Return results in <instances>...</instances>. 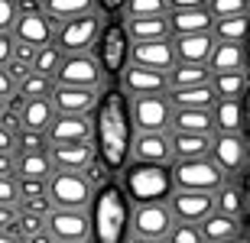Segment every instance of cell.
Here are the masks:
<instances>
[{
	"label": "cell",
	"instance_id": "3",
	"mask_svg": "<svg viewBox=\"0 0 250 243\" xmlns=\"http://www.w3.org/2000/svg\"><path fill=\"white\" fill-rule=\"evenodd\" d=\"M121 188L130 198V205H166L176 195L172 182V166H143V162H127L121 172Z\"/></svg>",
	"mask_w": 250,
	"mask_h": 243
},
{
	"label": "cell",
	"instance_id": "37",
	"mask_svg": "<svg viewBox=\"0 0 250 243\" xmlns=\"http://www.w3.org/2000/svg\"><path fill=\"white\" fill-rule=\"evenodd\" d=\"M52 91H56V81L36 75V72H33L26 81L17 84V97L20 101H42V97H52Z\"/></svg>",
	"mask_w": 250,
	"mask_h": 243
},
{
	"label": "cell",
	"instance_id": "63",
	"mask_svg": "<svg viewBox=\"0 0 250 243\" xmlns=\"http://www.w3.org/2000/svg\"><path fill=\"white\" fill-rule=\"evenodd\" d=\"M127 243H156V240H143V237H127Z\"/></svg>",
	"mask_w": 250,
	"mask_h": 243
},
{
	"label": "cell",
	"instance_id": "30",
	"mask_svg": "<svg viewBox=\"0 0 250 243\" xmlns=\"http://www.w3.org/2000/svg\"><path fill=\"white\" fill-rule=\"evenodd\" d=\"M247 88H250L247 72H221V75H211V91H214L218 101H244Z\"/></svg>",
	"mask_w": 250,
	"mask_h": 243
},
{
	"label": "cell",
	"instance_id": "49",
	"mask_svg": "<svg viewBox=\"0 0 250 243\" xmlns=\"http://www.w3.org/2000/svg\"><path fill=\"white\" fill-rule=\"evenodd\" d=\"M0 205H20V188L13 175L0 178Z\"/></svg>",
	"mask_w": 250,
	"mask_h": 243
},
{
	"label": "cell",
	"instance_id": "22",
	"mask_svg": "<svg viewBox=\"0 0 250 243\" xmlns=\"http://www.w3.org/2000/svg\"><path fill=\"white\" fill-rule=\"evenodd\" d=\"M20 133H46L56 120V107H52V97H42V101H20Z\"/></svg>",
	"mask_w": 250,
	"mask_h": 243
},
{
	"label": "cell",
	"instance_id": "52",
	"mask_svg": "<svg viewBox=\"0 0 250 243\" xmlns=\"http://www.w3.org/2000/svg\"><path fill=\"white\" fill-rule=\"evenodd\" d=\"M20 217V205H0V230H13Z\"/></svg>",
	"mask_w": 250,
	"mask_h": 243
},
{
	"label": "cell",
	"instance_id": "20",
	"mask_svg": "<svg viewBox=\"0 0 250 243\" xmlns=\"http://www.w3.org/2000/svg\"><path fill=\"white\" fill-rule=\"evenodd\" d=\"M49 159L56 172H84L98 159L94 143H62V146H49Z\"/></svg>",
	"mask_w": 250,
	"mask_h": 243
},
{
	"label": "cell",
	"instance_id": "50",
	"mask_svg": "<svg viewBox=\"0 0 250 243\" xmlns=\"http://www.w3.org/2000/svg\"><path fill=\"white\" fill-rule=\"evenodd\" d=\"M33 58H36V49L26 46V42H17V39H13V62L33 68Z\"/></svg>",
	"mask_w": 250,
	"mask_h": 243
},
{
	"label": "cell",
	"instance_id": "36",
	"mask_svg": "<svg viewBox=\"0 0 250 243\" xmlns=\"http://www.w3.org/2000/svg\"><path fill=\"white\" fill-rule=\"evenodd\" d=\"M169 91H182V88H195V84L211 81V68L208 65H176L169 72Z\"/></svg>",
	"mask_w": 250,
	"mask_h": 243
},
{
	"label": "cell",
	"instance_id": "10",
	"mask_svg": "<svg viewBox=\"0 0 250 243\" xmlns=\"http://www.w3.org/2000/svg\"><path fill=\"white\" fill-rule=\"evenodd\" d=\"M172 227H176V217H172L169 205H133L130 207V237L166 243Z\"/></svg>",
	"mask_w": 250,
	"mask_h": 243
},
{
	"label": "cell",
	"instance_id": "24",
	"mask_svg": "<svg viewBox=\"0 0 250 243\" xmlns=\"http://www.w3.org/2000/svg\"><path fill=\"white\" fill-rule=\"evenodd\" d=\"M124 29L130 36V46L133 42H156V39H172V29H169L166 17H143V19H124Z\"/></svg>",
	"mask_w": 250,
	"mask_h": 243
},
{
	"label": "cell",
	"instance_id": "8",
	"mask_svg": "<svg viewBox=\"0 0 250 243\" xmlns=\"http://www.w3.org/2000/svg\"><path fill=\"white\" fill-rule=\"evenodd\" d=\"M172 182H176V191H205V195H214L228 182V175L208 156V159H192V162H172Z\"/></svg>",
	"mask_w": 250,
	"mask_h": 243
},
{
	"label": "cell",
	"instance_id": "4",
	"mask_svg": "<svg viewBox=\"0 0 250 243\" xmlns=\"http://www.w3.org/2000/svg\"><path fill=\"white\" fill-rule=\"evenodd\" d=\"M94 58L104 68L107 78H121V72L130 62V36L124 29V19H107L94 46Z\"/></svg>",
	"mask_w": 250,
	"mask_h": 243
},
{
	"label": "cell",
	"instance_id": "48",
	"mask_svg": "<svg viewBox=\"0 0 250 243\" xmlns=\"http://www.w3.org/2000/svg\"><path fill=\"white\" fill-rule=\"evenodd\" d=\"M237 182H241V195H244V237L250 240V166L244 168V175Z\"/></svg>",
	"mask_w": 250,
	"mask_h": 243
},
{
	"label": "cell",
	"instance_id": "11",
	"mask_svg": "<svg viewBox=\"0 0 250 243\" xmlns=\"http://www.w3.org/2000/svg\"><path fill=\"white\" fill-rule=\"evenodd\" d=\"M211 159L228 178H241L250 166V143L244 133H214L211 140Z\"/></svg>",
	"mask_w": 250,
	"mask_h": 243
},
{
	"label": "cell",
	"instance_id": "45",
	"mask_svg": "<svg viewBox=\"0 0 250 243\" xmlns=\"http://www.w3.org/2000/svg\"><path fill=\"white\" fill-rule=\"evenodd\" d=\"M20 211H26V214H36V217H49L56 207H52V198H29V201H20Z\"/></svg>",
	"mask_w": 250,
	"mask_h": 243
},
{
	"label": "cell",
	"instance_id": "27",
	"mask_svg": "<svg viewBox=\"0 0 250 243\" xmlns=\"http://www.w3.org/2000/svg\"><path fill=\"white\" fill-rule=\"evenodd\" d=\"M42 13L49 17L52 26H62V23H72L78 17H88L94 13V0H42Z\"/></svg>",
	"mask_w": 250,
	"mask_h": 243
},
{
	"label": "cell",
	"instance_id": "12",
	"mask_svg": "<svg viewBox=\"0 0 250 243\" xmlns=\"http://www.w3.org/2000/svg\"><path fill=\"white\" fill-rule=\"evenodd\" d=\"M46 234L56 243H91V214L88 211H52L46 217Z\"/></svg>",
	"mask_w": 250,
	"mask_h": 243
},
{
	"label": "cell",
	"instance_id": "6",
	"mask_svg": "<svg viewBox=\"0 0 250 243\" xmlns=\"http://www.w3.org/2000/svg\"><path fill=\"white\" fill-rule=\"evenodd\" d=\"M104 29V17L94 10L88 17H78L72 23H62L56 29V42L52 46L62 52V56H88L94 46H98V36Z\"/></svg>",
	"mask_w": 250,
	"mask_h": 243
},
{
	"label": "cell",
	"instance_id": "40",
	"mask_svg": "<svg viewBox=\"0 0 250 243\" xmlns=\"http://www.w3.org/2000/svg\"><path fill=\"white\" fill-rule=\"evenodd\" d=\"M208 13H211L214 19L244 17V13H250V0H211V3H208Z\"/></svg>",
	"mask_w": 250,
	"mask_h": 243
},
{
	"label": "cell",
	"instance_id": "56",
	"mask_svg": "<svg viewBox=\"0 0 250 243\" xmlns=\"http://www.w3.org/2000/svg\"><path fill=\"white\" fill-rule=\"evenodd\" d=\"M211 0H166L169 10H205Z\"/></svg>",
	"mask_w": 250,
	"mask_h": 243
},
{
	"label": "cell",
	"instance_id": "2",
	"mask_svg": "<svg viewBox=\"0 0 250 243\" xmlns=\"http://www.w3.org/2000/svg\"><path fill=\"white\" fill-rule=\"evenodd\" d=\"M130 207L133 205L117 182L98 188L91 201V243H127Z\"/></svg>",
	"mask_w": 250,
	"mask_h": 243
},
{
	"label": "cell",
	"instance_id": "32",
	"mask_svg": "<svg viewBox=\"0 0 250 243\" xmlns=\"http://www.w3.org/2000/svg\"><path fill=\"white\" fill-rule=\"evenodd\" d=\"M214 211L244 224V195H241V182H237V178H228V182L214 191Z\"/></svg>",
	"mask_w": 250,
	"mask_h": 243
},
{
	"label": "cell",
	"instance_id": "64",
	"mask_svg": "<svg viewBox=\"0 0 250 243\" xmlns=\"http://www.w3.org/2000/svg\"><path fill=\"white\" fill-rule=\"evenodd\" d=\"M3 111H7V101H0V117H3Z\"/></svg>",
	"mask_w": 250,
	"mask_h": 243
},
{
	"label": "cell",
	"instance_id": "47",
	"mask_svg": "<svg viewBox=\"0 0 250 243\" xmlns=\"http://www.w3.org/2000/svg\"><path fill=\"white\" fill-rule=\"evenodd\" d=\"M20 188V201H29V198H46L49 195V182H17Z\"/></svg>",
	"mask_w": 250,
	"mask_h": 243
},
{
	"label": "cell",
	"instance_id": "15",
	"mask_svg": "<svg viewBox=\"0 0 250 243\" xmlns=\"http://www.w3.org/2000/svg\"><path fill=\"white\" fill-rule=\"evenodd\" d=\"M104 91H91V88H65V84H56L52 91V107L56 113H65V117H94L98 104H101Z\"/></svg>",
	"mask_w": 250,
	"mask_h": 243
},
{
	"label": "cell",
	"instance_id": "14",
	"mask_svg": "<svg viewBox=\"0 0 250 243\" xmlns=\"http://www.w3.org/2000/svg\"><path fill=\"white\" fill-rule=\"evenodd\" d=\"M130 162L143 166H172V133H137L130 146Z\"/></svg>",
	"mask_w": 250,
	"mask_h": 243
},
{
	"label": "cell",
	"instance_id": "31",
	"mask_svg": "<svg viewBox=\"0 0 250 243\" xmlns=\"http://www.w3.org/2000/svg\"><path fill=\"white\" fill-rule=\"evenodd\" d=\"M211 36H214V42L244 46V42L250 39V13H244V17H228V19H214Z\"/></svg>",
	"mask_w": 250,
	"mask_h": 243
},
{
	"label": "cell",
	"instance_id": "46",
	"mask_svg": "<svg viewBox=\"0 0 250 243\" xmlns=\"http://www.w3.org/2000/svg\"><path fill=\"white\" fill-rule=\"evenodd\" d=\"M17 17V0H0V33H13Z\"/></svg>",
	"mask_w": 250,
	"mask_h": 243
},
{
	"label": "cell",
	"instance_id": "62",
	"mask_svg": "<svg viewBox=\"0 0 250 243\" xmlns=\"http://www.w3.org/2000/svg\"><path fill=\"white\" fill-rule=\"evenodd\" d=\"M221 243H250V240H247V237L241 234V237H231V240H221Z\"/></svg>",
	"mask_w": 250,
	"mask_h": 243
},
{
	"label": "cell",
	"instance_id": "13",
	"mask_svg": "<svg viewBox=\"0 0 250 243\" xmlns=\"http://www.w3.org/2000/svg\"><path fill=\"white\" fill-rule=\"evenodd\" d=\"M130 65L146 68V72H159V75H169L176 62V49H172V39H156V42H133L130 46Z\"/></svg>",
	"mask_w": 250,
	"mask_h": 243
},
{
	"label": "cell",
	"instance_id": "35",
	"mask_svg": "<svg viewBox=\"0 0 250 243\" xmlns=\"http://www.w3.org/2000/svg\"><path fill=\"white\" fill-rule=\"evenodd\" d=\"M208 68H211V75H221V72H247L244 68V46L218 42L211 58H208Z\"/></svg>",
	"mask_w": 250,
	"mask_h": 243
},
{
	"label": "cell",
	"instance_id": "44",
	"mask_svg": "<svg viewBox=\"0 0 250 243\" xmlns=\"http://www.w3.org/2000/svg\"><path fill=\"white\" fill-rule=\"evenodd\" d=\"M82 175L88 178V185H91L94 191H98V188H104V185H107V182H111V168L104 166L101 159H94L91 166H88V168H84V172H82Z\"/></svg>",
	"mask_w": 250,
	"mask_h": 243
},
{
	"label": "cell",
	"instance_id": "55",
	"mask_svg": "<svg viewBox=\"0 0 250 243\" xmlns=\"http://www.w3.org/2000/svg\"><path fill=\"white\" fill-rule=\"evenodd\" d=\"M10 58H13V33H0V68H7Z\"/></svg>",
	"mask_w": 250,
	"mask_h": 243
},
{
	"label": "cell",
	"instance_id": "1",
	"mask_svg": "<svg viewBox=\"0 0 250 243\" xmlns=\"http://www.w3.org/2000/svg\"><path fill=\"white\" fill-rule=\"evenodd\" d=\"M133 120H130V101L121 88H104L101 104L94 111V152L111 172H124L130 162L133 146Z\"/></svg>",
	"mask_w": 250,
	"mask_h": 243
},
{
	"label": "cell",
	"instance_id": "60",
	"mask_svg": "<svg viewBox=\"0 0 250 243\" xmlns=\"http://www.w3.org/2000/svg\"><path fill=\"white\" fill-rule=\"evenodd\" d=\"M26 243H56V240H52V237H49L46 230H42V234H36V237H29Z\"/></svg>",
	"mask_w": 250,
	"mask_h": 243
},
{
	"label": "cell",
	"instance_id": "23",
	"mask_svg": "<svg viewBox=\"0 0 250 243\" xmlns=\"http://www.w3.org/2000/svg\"><path fill=\"white\" fill-rule=\"evenodd\" d=\"M169 29H172V39L176 36H198V33H211L214 17L205 10H169L166 13Z\"/></svg>",
	"mask_w": 250,
	"mask_h": 243
},
{
	"label": "cell",
	"instance_id": "28",
	"mask_svg": "<svg viewBox=\"0 0 250 243\" xmlns=\"http://www.w3.org/2000/svg\"><path fill=\"white\" fill-rule=\"evenodd\" d=\"M169 101L176 111H211L218 97H214L211 81H208V84H195V88H182V91H169Z\"/></svg>",
	"mask_w": 250,
	"mask_h": 243
},
{
	"label": "cell",
	"instance_id": "39",
	"mask_svg": "<svg viewBox=\"0 0 250 243\" xmlns=\"http://www.w3.org/2000/svg\"><path fill=\"white\" fill-rule=\"evenodd\" d=\"M62 65V52L56 46H46V49H36V58H33V72L42 78H52L56 81V72Z\"/></svg>",
	"mask_w": 250,
	"mask_h": 243
},
{
	"label": "cell",
	"instance_id": "9",
	"mask_svg": "<svg viewBox=\"0 0 250 243\" xmlns=\"http://www.w3.org/2000/svg\"><path fill=\"white\" fill-rule=\"evenodd\" d=\"M56 84L65 88H91V91H104L107 88V75L98 65V58L88 56H62V65L56 72Z\"/></svg>",
	"mask_w": 250,
	"mask_h": 243
},
{
	"label": "cell",
	"instance_id": "41",
	"mask_svg": "<svg viewBox=\"0 0 250 243\" xmlns=\"http://www.w3.org/2000/svg\"><path fill=\"white\" fill-rule=\"evenodd\" d=\"M42 230H46V217H36V214L20 211V217H17V224H13V230H10V234H17V237H23V240H29V237L42 234Z\"/></svg>",
	"mask_w": 250,
	"mask_h": 243
},
{
	"label": "cell",
	"instance_id": "5",
	"mask_svg": "<svg viewBox=\"0 0 250 243\" xmlns=\"http://www.w3.org/2000/svg\"><path fill=\"white\" fill-rule=\"evenodd\" d=\"M127 101L137 133H172L176 107L169 101V94H146V97H127Z\"/></svg>",
	"mask_w": 250,
	"mask_h": 243
},
{
	"label": "cell",
	"instance_id": "42",
	"mask_svg": "<svg viewBox=\"0 0 250 243\" xmlns=\"http://www.w3.org/2000/svg\"><path fill=\"white\" fill-rule=\"evenodd\" d=\"M20 152H49L46 133H17V156Z\"/></svg>",
	"mask_w": 250,
	"mask_h": 243
},
{
	"label": "cell",
	"instance_id": "38",
	"mask_svg": "<svg viewBox=\"0 0 250 243\" xmlns=\"http://www.w3.org/2000/svg\"><path fill=\"white\" fill-rule=\"evenodd\" d=\"M166 0H127L124 19H143V17H166Z\"/></svg>",
	"mask_w": 250,
	"mask_h": 243
},
{
	"label": "cell",
	"instance_id": "19",
	"mask_svg": "<svg viewBox=\"0 0 250 243\" xmlns=\"http://www.w3.org/2000/svg\"><path fill=\"white\" fill-rule=\"evenodd\" d=\"M13 39L17 42H26L33 49H46V46H52L56 29H52V23H49V17L42 10H36V13H20L17 26H13Z\"/></svg>",
	"mask_w": 250,
	"mask_h": 243
},
{
	"label": "cell",
	"instance_id": "53",
	"mask_svg": "<svg viewBox=\"0 0 250 243\" xmlns=\"http://www.w3.org/2000/svg\"><path fill=\"white\" fill-rule=\"evenodd\" d=\"M0 152L3 156H17V133L7 130L3 123H0Z\"/></svg>",
	"mask_w": 250,
	"mask_h": 243
},
{
	"label": "cell",
	"instance_id": "33",
	"mask_svg": "<svg viewBox=\"0 0 250 243\" xmlns=\"http://www.w3.org/2000/svg\"><path fill=\"white\" fill-rule=\"evenodd\" d=\"M172 133H198V136H214L211 111H176V117H172Z\"/></svg>",
	"mask_w": 250,
	"mask_h": 243
},
{
	"label": "cell",
	"instance_id": "7",
	"mask_svg": "<svg viewBox=\"0 0 250 243\" xmlns=\"http://www.w3.org/2000/svg\"><path fill=\"white\" fill-rule=\"evenodd\" d=\"M49 198L56 211H88L94 201V188L88 185L82 172H52Z\"/></svg>",
	"mask_w": 250,
	"mask_h": 243
},
{
	"label": "cell",
	"instance_id": "57",
	"mask_svg": "<svg viewBox=\"0 0 250 243\" xmlns=\"http://www.w3.org/2000/svg\"><path fill=\"white\" fill-rule=\"evenodd\" d=\"M241 111H244V136H247V143H250V88H247V94H244V101H241Z\"/></svg>",
	"mask_w": 250,
	"mask_h": 243
},
{
	"label": "cell",
	"instance_id": "21",
	"mask_svg": "<svg viewBox=\"0 0 250 243\" xmlns=\"http://www.w3.org/2000/svg\"><path fill=\"white\" fill-rule=\"evenodd\" d=\"M214 36L211 33H198V36H176L172 49H176L179 65H208V58L214 52Z\"/></svg>",
	"mask_w": 250,
	"mask_h": 243
},
{
	"label": "cell",
	"instance_id": "18",
	"mask_svg": "<svg viewBox=\"0 0 250 243\" xmlns=\"http://www.w3.org/2000/svg\"><path fill=\"white\" fill-rule=\"evenodd\" d=\"M49 146H62V143H91L94 140V117H65L56 113L52 127L46 130Z\"/></svg>",
	"mask_w": 250,
	"mask_h": 243
},
{
	"label": "cell",
	"instance_id": "25",
	"mask_svg": "<svg viewBox=\"0 0 250 243\" xmlns=\"http://www.w3.org/2000/svg\"><path fill=\"white\" fill-rule=\"evenodd\" d=\"M52 159L49 152H20L17 156V166H13V178L17 182H49L52 178Z\"/></svg>",
	"mask_w": 250,
	"mask_h": 243
},
{
	"label": "cell",
	"instance_id": "61",
	"mask_svg": "<svg viewBox=\"0 0 250 243\" xmlns=\"http://www.w3.org/2000/svg\"><path fill=\"white\" fill-rule=\"evenodd\" d=\"M244 68H247V75H250V39L244 42Z\"/></svg>",
	"mask_w": 250,
	"mask_h": 243
},
{
	"label": "cell",
	"instance_id": "17",
	"mask_svg": "<svg viewBox=\"0 0 250 243\" xmlns=\"http://www.w3.org/2000/svg\"><path fill=\"white\" fill-rule=\"evenodd\" d=\"M117 88L124 91V97H146V94H169V78L159 72H146V68L130 65L121 72Z\"/></svg>",
	"mask_w": 250,
	"mask_h": 243
},
{
	"label": "cell",
	"instance_id": "58",
	"mask_svg": "<svg viewBox=\"0 0 250 243\" xmlns=\"http://www.w3.org/2000/svg\"><path fill=\"white\" fill-rule=\"evenodd\" d=\"M13 166H17V156H3V152H0V178L13 175Z\"/></svg>",
	"mask_w": 250,
	"mask_h": 243
},
{
	"label": "cell",
	"instance_id": "26",
	"mask_svg": "<svg viewBox=\"0 0 250 243\" xmlns=\"http://www.w3.org/2000/svg\"><path fill=\"white\" fill-rule=\"evenodd\" d=\"M211 140H214V136H198V133H172V156H176V162L208 159V156H211Z\"/></svg>",
	"mask_w": 250,
	"mask_h": 243
},
{
	"label": "cell",
	"instance_id": "29",
	"mask_svg": "<svg viewBox=\"0 0 250 243\" xmlns=\"http://www.w3.org/2000/svg\"><path fill=\"white\" fill-rule=\"evenodd\" d=\"M198 230H202V237H205V243H221V240H231V237H241L244 234V224L241 221H234V217H228V214H208L198 224Z\"/></svg>",
	"mask_w": 250,
	"mask_h": 243
},
{
	"label": "cell",
	"instance_id": "34",
	"mask_svg": "<svg viewBox=\"0 0 250 243\" xmlns=\"http://www.w3.org/2000/svg\"><path fill=\"white\" fill-rule=\"evenodd\" d=\"M211 120H214V133H241L244 130L241 101H214Z\"/></svg>",
	"mask_w": 250,
	"mask_h": 243
},
{
	"label": "cell",
	"instance_id": "54",
	"mask_svg": "<svg viewBox=\"0 0 250 243\" xmlns=\"http://www.w3.org/2000/svg\"><path fill=\"white\" fill-rule=\"evenodd\" d=\"M17 97V81L7 75V68H0V101H13Z\"/></svg>",
	"mask_w": 250,
	"mask_h": 243
},
{
	"label": "cell",
	"instance_id": "51",
	"mask_svg": "<svg viewBox=\"0 0 250 243\" xmlns=\"http://www.w3.org/2000/svg\"><path fill=\"white\" fill-rule=\"evenodd\" d=\"M124 7H127V0H94V10L101 17H117V13H124Z\"/></svg>",
	"mask_w": 250,
	"mask_h": 243
},
{
	"label": "cell",
	"instance_id": "16",
	"mask_svg": "<svg viewBox=\"0 0 250 243\" xmlns=\"http://www.w3.org/2000/svg\"><path fill=\"white\" fill-rule=\"evenodd\" d=\"M176 224H202L208 214H214V195H205V191H176V195L166 201Z\"/></svg>",
	"mask_w": 250,
	"mask_h": 243
},
{
	"label": "cell",
	"instance_id": "43",
	"mask_svg": "<svg viewBox=\"0 0 250 243\" xmlns=\"http://www.w3.org/2000/svg\"><path fill=\"white\" fill-rule=\"evenodd\" d=\"M166 243H205V237H202V230H198L195 224H176L172 230H169Z\"/></svg>",
	"mask_w": 250,
	"mask_h": 243
},
{
	"label": "cell",
	"instance_id": "59",
	"mask_svg": "<svg viewBox=\"0 0 250 243\" xmlns=\"http://www.w3.org/2000/svg\"><path fill=\"white\" fill-rule=\"evenodd\" d=\"M0 243H26V240L17 237V234H10V230H0Z\"/></svg>",
	"mask_w": 250,
	"mask_h": 243
}]
</instances>
